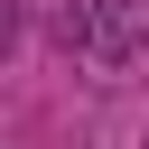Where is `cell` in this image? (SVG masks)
<instances>
[{
	"instance_id": "cell-1",
	"label": "cell",
	"mask_w": 149,
	"mask_h": 149,
	"mask_svg": "<svg viewBox=\"0 0 149 149\" xmlns=\"http://www.w3.org/2000/svg\"><path fill=\"white\" fill-rule=\"evenodd\" d=\"M56 37H65L84 65H102V74H121V65L140 56V28H130L121 0H65V9H56Z\"/></svg>"
}]
</instances>
